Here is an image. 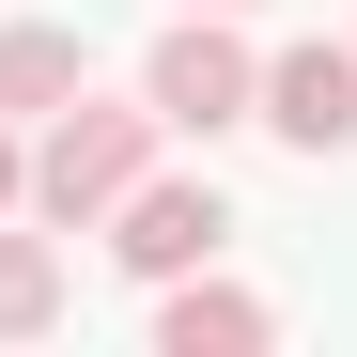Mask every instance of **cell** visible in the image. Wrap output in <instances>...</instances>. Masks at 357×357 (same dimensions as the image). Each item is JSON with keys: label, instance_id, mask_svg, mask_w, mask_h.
<instances>
[{"label": "cell", "instance_id": "9c48e42d", "mask_svg": "<svg viewBox=\"0 0 357 357\" xmlns=\"http://www.w3.org/2000/svg\"><path fill=\"white\" fill-rule=\"evenodd\" d=\"M171 16H249V0H171Z\"/></svg>", "mask_w": 357, "mask_h": 357}, {"label": "cell", "instance_id": "6da1fadb", "mask_svg": "<svg viewBox=\"0 0 357 357\" xmlns=\"http://www.w3.org/2000/svg\"><path fill=\"white\" fill-rule=\"evenodd\" d=\"M140 171H155V109H140V93H63V109L31 125V218H47V233H93Z\"/></svg>", "mask_w": 357, "mask_h": 357}, {"label": "cell", "instance_id": "8992f818", "mask_svg": "<svg viewBox=\"0 0 357 357\" xmlns=\"http://www.w3.org/2000/svg\"><path fill=\"white\" fill-rule=\"evenodd\" d=\"M63 93H93V47L63 16H0V125H47Z\"/></svg>", "mask_w": 357, "mask_h": 357}, {"label": "cell", "instance_id": "ba28073f", "mask_svg": "<svg viewBox=\"0 0 357 357\" xmlns=\"http://www.w3.org/2000/svg\"><path fill=\"white\" fill-rule=\"evenodd\" d=\"M0 218H31V125H0Z\"/></svg>", "mask_w": 357, "mask_h": 357}, {"label": "cell", "instance_id": "7a4b0ae2", "mask_svg": "<svg viewBox=\"0 0 357 357\" xmlns=\"http://www.w3.org/2000/svg\"><path fill=\"white\" fill-rule=\"evenodd\" d=\"M249 93H264V47L233 31V16H171L140 47V109H155V140H233L249 125Z\"/></svg>", "mask_w": 357, "mask_h": 357}, {"label": "cell", "instance_id": "5b68a950", "mask_svg": "<svg viewBox=\"0 0 357 357\" xmlns=\"http://www.w3.org/2000/svg\"><path fill=\"white\" fill-rule=\"evenodd\" d=\"M280 342V311L249 280H218V264H187V280H155V357H264Z\"/></svg>", "mask_w": 357, "mask_h": 357}, {"label": "cell", "instance_id": "3957f363", "mask_svg": "<svg viewBox=\"0 0 357 357\" xmlns=\"http://www.w3.org/2000/svg\"><path fill=\"white\" fill-rule=\"evenodd\" d=\"M93 233H109V264L155 295V280H187V264H218V249H233V202L202 187V171H140V187L109 202Z\"/></svg>", "mask_w": 357, "mask_h": 357}, {"label": "cell", "instance_id": "277c9868", "mask_svg": "<svg viewBox=\"0 0 357 357\" xmlns=\"http://www.w3.org/2000/svg\"><path fill=\"white\" fill-rule=\"evenodd\" d=\"M249 125L280 155H357V47H264V93H249Z\"/></svg>", "mask_w": 357, "mask_h": 357}, {"label": "cell", "instance_id": "52a82bcc", "mask_svg": "<svg viewBox=\"0 0 357 357\" xmlns=\"http://www.w3.org/2000/svg\"><path fill=\"white\" fill-rule=\"evenodd\" d=\"M63 233H16V218H0V342H47V326H63Z\"/></svg>", "mask_w": 357, "mask_h": 357}]
</instances>
